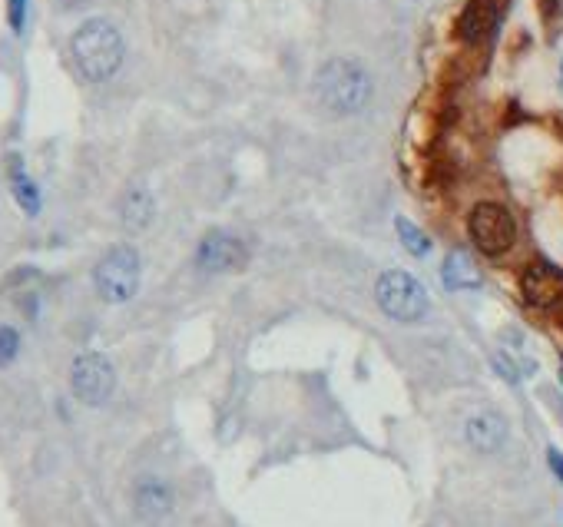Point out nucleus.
I'll list each match as a JSON object with an SVG mask.
<instances>
[{
  "label": "nucleus",
  "mask_w": 563,
  "mask_h": 527,
  "mask_svg": "<svg viewBox=\"0 0 563 527\" xmlns=\"http://www.w3.org/2000/svg\"><path fill=\"white\" fill-rule=\"evenodd\" d=\"M70 57L73 67L87 83H106L120 73L126 60V40L120 27L106 17H90L73 30L70 37Z\"/></svg>",
  "instance_id": "1"
},
{
  "label": "nucleus",
  "mask_w": 563,
  "mask_h": 527,
  "mask_svg": "<svg viewBox=\"0 0 563 527\" xmlns=\"http://www.w3.org/2000/svg\"><path fill=\"white\" fill-rule=\"evenodd\" d=\"M371 93H375L371 73L352 57L328 60L315 73V97L332 117H358L371 103Z\"/></svg>",
  "instance_id": "2"
},
{
  "label": "nucleus",
  "mask_w": 563,
  "mask_h": 527,
  "mask_svg": "<svg viewBox=\"0 0 563 527\" xmlns=\"http://www.w3.org/2000/svg\"><path fill=\"white\" fill-rule=\"evenodd\" d=\"M140 279H143V259L140 249L130 246V242H116V246H110L97 259V266H93V289L110 305L130 302L140 292Z\"/></svg>",
  "instance_id": "3"
},
{
  "label": "nucleus",
  "mask_w": 563,
  "mask_h": 527,
  "mask_svg": "<svg viewBox=\"0 0 563 527\" xmlns=\"http://www.w3.org/2000/svg\"><path fill=\"white\" fill-rule=\"evenodd\" d=\"M375 299L381 305V312L395 322H421L428 315V289L405 269H388L381 272L375 282Z\"/></svg>",
  "instance_id": "4"
},
{
  "label": "nucleus",
  "mask_w": 563,
  "mask_h": 527,
  "mask_svg": "<svg viewBox=\"0 0 563 527\" xmlns=\"http://www.w3.org/2000/svg\"><path fill=\"white\" fill-rule=\"evenodd\" d=\"M467 236H471L474 249L487 259H497L514 249L517 242V219L511 209L501 203H477L467 213Z\"/></svg>",
  "instance_id": "5"
},
{
  "label": "nucleus",
  "mask_w": 563,
  "mask_h": 527,
  "mask_svg": "<svg viewBox=\"0 0 563 527\" xmlns=\"http://www.w3.org/2000/svg\"><path fill=\"white\" fill-rule=\"evenodd\" d=\"M70 388H73V395L90 408L110 402V395L116 388V372H113L110 358L100 352L77 355L70 365Z\"/></svg>",
  "instance_id": "6"
},
{
  "label": "nucleus",
  "mask_w": 563,
  "mask_h": 527,
  "mask_svg": "<svg viewBox=\"0 0 563 527\" xmlns=\"http://www.w3.org/2000/svg\"><path fill=\"white\" fill-rule=\"evenodd\" d=\"M249 262V246L226 229H212L196 246V266L203 272H236Z\"/></svg>",
  "instance_id": "7"
},
{
  "label": "nucleus",
  "mask_w": 563,
  "mask_h": 527,
  "mask_svg": "<svg viewBox=\"0 0 563 527\" xmlns=\"http://www.w3.org/2000/svg\"><path fill=\"white\" fill-rule=\"evenodd\" d=\"M520 292H524L527 305L534 309H554L563 299V272L550 262H534L520 276Z\"/></svg>",
  "instance_id": "8"
},
{
  "label": "nucleus",
  "mask_w": 563,
  "mask_h": 527,
  "mask_svg": "<svg viewBox=\"0 0 563 527\" xmlns=\"http://www.w3.org/2000/svg\"><path fill=\"white\" fill-rule=\"evenodd\" d=\"M7 186H10V196H14L20 213L27 219H37L40 209H44V193H40V186L34 183V176L27 173L20 153L7 156Z\"/></svg>",
  "instance_id": "9"
},
{
  "label": "nucleus",
  "mask_w": 563,
  "mask_h": 527,
  "mask_svg": "<svg viewBox=\"0 0 563 527\" xmlns=\"http://www.w3.org/2000/svg\"><path fill=\"white\" fill-rule=\"evenodd\" d=\"M464 438H467V445L474 451H481V455H494L507 441V418L497 415V411H477L474 418H467Z\"/></svg>",
  "instance_id": "10"
},
{
  "label": "nucleus",
  "mask_w": 563,
  "mask_h": 527,
  "mask_svg": "<svg viewBox=\"0 0 563 527\" xmlns=\"http://www.w3.org/2000/svg\"><path fill=\"white\" fill-rule=\"evenodd\" d=\"M497 27V0H467L458 17V37L464 44H481Z\"/></svg>",
  "instance_id": "11"
},
{
  "label": "nucleus",
  "mask_w": 563,
  "mask_h": 527,
  "mask_svg": "<svg viewBox=\"0 0 563 527\" xmlns=\"http://www.w3.org/2000/svg\"><path fill=\"white\" fill-rule=\"evenodd\" d=\"M441 279H444V286L454 289V292L481 289V282H484L481 269H477V262L467 249H451L448 252V259H444V266H441Z\"/></svg>",
  "instance_id": "12"
},
{
  "label": "nucleus",
  "mask_w": 563,
  "mask_h": 527,
  "mask_svg": "<svg viewBox=\"0 0 563 527\" xmlns=\"http://www.w3.org/2000/svg\"><path fill=\"white\" fill-rule=\"evenodd\" d=\"M156 216V199L146 186H133L126 189L123 199H120V223L123 229H130V233H143L146 226L153 223Z\"/></svg>",
  "instance_id": "13"
},
{
  "label": "nucleus",
  "mask_w": 563,
  "mask_h": 527,
  "mask_svg": "<svg viewBox=\"0 0 563 527\" xmlns=\"http://www.w3.org/2000/svg\"><path fill=\"white\" fill-rule=\"evenodd\" d=\"M133 504L143 518H163V514L173 511V488L159 478H143L133 488Z\"/></svg>",
  "instance_id": "14"
},
{
  "label": "nucleus",
  "mask_w": 563,
  "mask_h": 527,
  "mask_svg": "<svg viewBox=\"0 0 563 527\" xmlns=\"http://www.w3.org/2000/svg\"><path fill=\"white\" fill-rule=\"evenodd\" d=\"M395 233H398V239H401V246H405L411 256H418V259H424L431 252V239H428V233H424V229L414 223V219H408V216H398L395 219Z\"/></svg>",
  "instance_id": "15"
},
{
  "label": "nucleus",
  "mask_w": 563,
  "mask_h": 527,
  "mask_svg": "<svg viewBox=\"0 0 563 527\" xmlns=\"http://www.w3.org/2000/svg\"><path fill=\"white\" fill-rule=\"evenodd\" d=\"M17 355H20V332L14 325H0V368L17 362Z\"/></svg>",
  "instance_id": "16"
},
{
  "label": "nucleus",
  "mask_w": 563,
  "mask_h": 527,
  "mask_svg": "<svg viewBox=\"0 0 563 527\" xmlns=\"http://www.w3.org/2000/svg\"><path fill=\"white\" fill-rule=\"evenodd\" d=\"M27 14H30V0H7V24L17 37H24Z\"/></svg>",
  "instance_id": "17"
},
{
  "label": "nucleus",
  "mask_w": 563,
  "mask_h": 527,
  "mask_svg": "<svg viewBox=\"0 0 563 527\" xmlns=\"http://www.w3.org/2000/svg\"><path fill=\"white\" fill-rule=\"evenodd\" d=\"M550 468H554V474L563 481V455L560 451H550Z\"/></svg>",
  "instance_id": "18"
},
{
  "label": "nucleus",
  "mask_w": 563,
  "mask_h": 527,
  "mask_svg": "<svg viewBox=\"0 0 563 527\" xmlns=\"http://www.w3.org/2000/svg\"><path fill=\"white\" fill-rule=\"evenodd\" d=\"M560 93H563V60H560Z\"/></svg>",
  "instance_id": "19"
},
{
  "label": "nucleus",
  "mask_w": 563,
  "mask_h": 527,
  "mask_svg": "<svg viewBox=\"0 0 563 527\" xmlns=\"http://www.w3.org/2000/svg\"><path fill=\"white\" fill-rule=\"evenodd\" d=\"M560 378H563V372H560Z\"/></svg>",
  "instance_id": "20"
}]
</instances>
